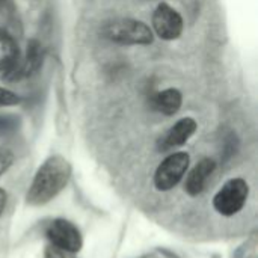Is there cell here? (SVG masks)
Here are the masks:
<instances>
[{"instance_id": "obj_1", "label": "cell", "mask_w": 258, "mask_h": 258, "mask_svg": "<svg viewBox=\"0 0 258 258\" xmlns=\"http://www.w3.org/2000/svg\"><path fill=\"white\" fill-rule=\"evenodd\" d=\"M71 178V165L62 156L48 157L36 171L33 181L27 190L26 200L29 206L39 207L54 200L68 184Z\"/></svg>"}, {"instance_id": "obj_2", "label": "cell", "mask_w": 258, "mask_h": 258, "mask_svg": "<svg viewBox=\"0 0 258 258\" xmlns=\"http://www.w3.org/2000/svg\"><path fill=\"white\" fill-rule=\"evenodd\" d=\"M101 33L104 38L128 45H147L153 42V30L139 20L133 18H115L104 23Z\"/></svg>"}, {"instance_id": "obj_3", "label": "cell", "mask_w": 258, "mask_h": 258, "mask_svg": "<svg viewBox=\"0 0 258 258\" xmlns=\"http://www.w3.org/2000/svg\"><path fill=\"white\" fill-rule=\"evenodd\" d=\"M248 197H249L248 183L243 178H231L215 195L213 207L219 215L230 218L237 215L245 207Z\"/></svg>"}, {"instance_id": "obj_4", "label": "cell", "mask_w": 258, "mask_h": 258, "mask_svg": "<svg viewBox=\"0 0 258 258\" xmlns=\"http://www.w3.org/2000/svg\"><path fill=\"white\" fill-rule=\"evenodd\" d=\"M190 157L187 153H174L169 154L154 172V186L160 192H168L174 189L186 175L189 169Z\"/></svg>"}, {"instance_id": "obj_5", "label": "cell", "mask_w": 258, "mask_h": 258, "mask_svg": "<svg viewBox=\"0 0 258 258\" xmlns=\"http://www.w3.org/2000/svg\"><path fill=\"white\" fill-rule=\"evenodd\" d=\"M47 239L51 246L65 254H77L83 246V239L79 228L67 219H54L47 227Z\"/></svg>"}, {"instance_id": "obj_6", "label": "cell", "mask_w": 258, "mask_h": 258, "mask_svg": "<svg viewBox=\"0 0 258 258\" xmlns=\"http://www.w3.org/2000/svg\"><path fill=\"white\" fill-rule=\"evenodd\" d=\"M153 29L165 41L177 39L183 32V18L168 3H160L153 14Z\"/></svg>"}, {"instance_id": "obj_7", "label": "cell", "mask_w": 258, "mask_h": 258, "mask_svg": "<svg viewBox=\"0 0 258 258\" xmlns=\"http://www.w3.org/2000/svg\"><path fill=\"white\" fill-rule=\"evenodd\" d=\"M41 63H42L41 45L36 41H32L27 44L26 54L23 57L21 56L18 57L15 65L8 73H5V77L8 80H20L23 77H29L39 70Z\"/></svg>"}, {"instance_id": "obj_8", "label": "cell", "mask_w": 258, "mask_h": 258, "mask_svg": "<svg viewBox=\"0 0 258 258\" xmlns=\"http://www.w3.org/2000/svg\"><path fill=\"white\" fill-rule=\"evenodd\" d=\"M197 128H198V124L194 118H189V116L181 118L162 136L159 148L166 151V150H172V148H178L184 145L195 135Z\"/></svg>"}, {"instance_id": "obj_9", "label": "cell", "mask_w": 258, "mask_h": 258, "mask_svg": "<svg viewBox=\"0 0 258 258\" xmlns=\"http://www.w3.org/2000/svg\"><path fill=\"white\" fill-rule=\"evenodd\" d=\"M216 163L212 159H203L200 160L187 174L186 183H184V190L189 197H198L204 192L209 178L215 172Z\"/></svg>"}, {"instance_id": "obj_10", "label": "cell", "mask_w": 258, "mask_h": 258, "mask_svg": "<svg viewBox=\"0 0 258 258\" xmlns=\"http://www.w3.org/2000/svg\"><path fill=\"white\" fill-rule=\"evenodd\" d=\"M20 57V48L15 39L5 30H0V73H8Z\"/></svg>"}, {"instance_id": "obj_11", "label": "cell", "mask_w": 258, "mask_h": 258, "mask_svg": "<svg viewBox=\"0 0 258 258\" xmlns=\"http://www.w3.org/2000/svg\"><path fill=\"white\" fill-rule=\"evenodd\" d=\"M183 103L181 92L175 88H168L162 92H159L154 98V107L162 112L163 115H175Z\"/></svg>"}, {"instance_id": "obj_12", "label": "cell", "mask_w": 258, "mask_h": 258, "mask_svg": "<svg viewBox=\"0 0 258 258\" xmlns=\"http://www.w3.org/2000/svg\"><path fill=\"white\" fill-rule=\"evenodd\" d=\"M20 101H21V98L15 92H12V91H9L6 88H2L0 86V107L14 106V104H18Z\"/></svg>"}, {"instance_id": "obj_13", "label": "cell", "mask_w": 258, "mask_h": 258, "mask_svg": "<svg viewBox=\"0 0 258 258\" xmlns=\"http://www.w3.org/2000/svg\"><path fill=\"white\" fill-rule=\"evenodd\" d=\"M14 154L9 150H0V177L12 166Z\"/></svg>"}, {"instance_id": "obj_14", "label": "cell", "mask_w": 258, "mask_h": 258, "mask_svg": "<svg viewBox=\"0 0 258 258\" xmlns=\"http://www.w3.org/2000/svg\"><path fill=\"white\" fill-rule=\"evenodd\" d=\"M44 258H67V255L54 246H47L44 251Z\"/></svg>"}, {"instance_id": "obj_15", "label": "cell", "mask_w": 258, "mask_h": 258, "mask_svg": "<svg viewBox=\"0 0 258 258\" xmlns=\"http://www.w3.org/2000/svg\"><path fill=\"white\" fill-rule=\"evenodd\" d=\"M6 198H8V195H6V192L0 187V215L3 213V210H5V206H6Z\"/></svg>"}]
</instances>
